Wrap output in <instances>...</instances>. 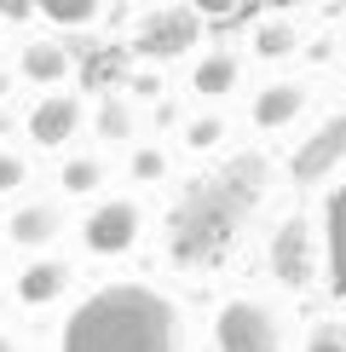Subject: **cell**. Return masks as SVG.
<instances>
[{"instance_id": "1", "label": "cell", "mask_w": 346, "mask_h": 352, "mask_svg": "<svg viewBox=\"0 0 346 352\" xmlns=\"http://www.w3.org/2000/svg\"><path fill=\"white\" fill-rule=\"evenodd\" d=\"M260 185H266V162H260V156H237V162H225L220 173L196 179L179 197V208H173V231H168L173 260H179V266H214V260L237 243L242 219L254 214Z\"/></svg>"}, {"instance_id": "2", "label": "cell", "mask_w": 346, "mask_h": 352, "mask_svg": "<svg viewBox=\"0 0 346 352\" xmlns=\"http://www.w3.org/2000/svg\"><path fill=\"white\" fill-rule=\"evenodd\" d=\"M64 352H179V312L144 283L98 289L64 324Z\"/></svg>"}, {"instance_id": "3", "label": "cell", "mask_w": 346, "mask_h": 352, "mask_svg": "<svg viewBox=\"0 0 346 352\" xmlns=\"http://www.w3.org/2000/svg\"><path fill=\"white\" fill-rule=\"evenodd\" d=\"M214 341H220V352H283V329L271 306L225 300L220 318H214Z\"/></svg>"}, {"instance_id": "4", "label": "cell", "mask_w": 346, "mask_h": 352, "mask_svg": "<svg viewBox=\"0 0 346 352\" xmlns=\"http://www.w3.org/2000/svg\"><path fill=\"white\" fill-rule=\"evenodd\" d=\"M133 237H139V208L133 202H104L86 219V248L93 254H122V248H133Z\"/></svg>"}, {"instance_id": "5", "label": "cell", "mask_w": 346, "mask_h": 352, "mask_svg": "<svg viewBox=\"0 0 346 352\" xmlns=\"http://www.w3.org/2000/svg\"><path fill=\"white\" fill-rule=\"evenodd\" d=\"M346 156V116H335L329 127H317V139L300 144V156H295V173L300 179H323L329 168H335Z\"/></svg>"}, {"instance_id": "6", "label": "cell", "mask_w": 346, "mask_h": 352, "mask_svg": "<svg viewBox=\"0 0 346 352\" xmlns=\"http://www.w3.org/2000/svg\"><path fill=\"white\" fill-rule=\"evenodd\" d=\"M76 122H81V104L69 93H52V98H41L35 116H29V139L52 151V144H64L69 133H76Z\"/></svg>"}, {"instance_id": "7", "label": "cell", "mask_w": 346, "mask_h": 352, "mask_svg": "<svg viewBox=\"0 0 346 352\" xmlns=\"http://www.w3.org/2000/svg\"><path fill=\"white\" fill-rule=\"evenodd\" d=\"M271 266H277L283 283H306L312 277V243H306V226L300 219H288L277 231V243H271Z\"/></svg>"}, {"instance_id": "8", "label": "cell", "mask_w": 346, "mask_h": 352, "mask_svg": "<svg viewBox=\"0 0 346 352\" xmlns=\"http://www.w3.org/2000/svg\"><path fill=\"white\" fill-rule=\"evenodd\" d=\"M64 283H69V266H64V260H35V266L18 277V295H23L29 306H47L52 295H64Z\"/></svg>"}, {"instance_id": "9", "label": "cell", "mask_w": 346, "mask_h": 352, "mask_svg": "<svg viewBox=\"0 0 346 352\" xmlns=\"http://www.w3.org/2000/svg\"><path fill=\"white\" fill-rule=\"evenodd\" d=\"M191 35H196V23L185 18V12H168V18H156L150 29H144V52H179V47H191Z\"/></svg>"}, {"instance_id": "10", "label": "cell", "mask_w": 346, "mask_h": 352, "mask_svg": "<svg viewBox=\"0 0 346 352\" xmlns=\"http://www.w3.org/2000/svg\"><path fill=\"white\" fill-rule=\"evenodd\" d=\"M329 277H335V289L346 295V185L329 202Z\"/></svg>"}, {"instance_id": "11", "label": "cell", "mask_w": 346, "mask_h": 352, "mask_svg": "<svg viewBox=\"0 0 346 352\" xmlns=\"http://www.w3.org/2000/svg\"><path fill=\"white\" fill-rule=\"evenodd\" d=\"M295 110H300V87H288V81L283 87H266V93L254 98V122L260 127H283Z\"/></svg>"}, {"instance_id": "12", "label": "cell", "mask_w": 346, "mask_h": 352, "mask_svg": "<svg viewBox=\"0 0 346 352\" xmlns=\"http://www.w3.org/2000/svg\"><path fill=\"white\" fill-rule=\"evenodd\" d=\"M23 69H29L35 81H64L69 58H64V47H52V41H35V47L23 52Z\"/></svg>"}, {"instance_id": "13", "label": "cell", "mask_w": 346, "mask_h": 352, "mask_svg": "<svg viewBox=\"0 0 346 352\" xmlns=\"http://www.w3.org/2000/svg\"><path fill=\"white\" fill-rule=\"evenodd\" d=\"M52 231H58V214L52 208H23L18 219H12V237H18V243H47Z\"/></svg>"}, {"instance_id": "14", "label": "cell", "mask_w": 346, "mask_h": 352, "mask_svg": "<svg viewBox=\"0 0 346 352\" xmlns=\"http://www.w3.org/2000/svg\"><path fill=\"white\" fill-rule=\"evenodd\" d=\"M98 6L104 0H35V12H47L52 23H86V18H98Z\"/></svg>"}, {"instance_id": "15", "label": "cell", "mask_w": 346, "mask_h": 352, "mask_svg": "<svg viewBox=\"0 0 346 352\" xmlns=\"http://www.w3.org/2000/svg\"><path fill=\"white\" fill-rule=\"evenodd\" d=\"M231 81H237V64H231V58H208V64L196 69V93H225Z\"/></svg>"}, {"instance_id": "16", "label": "cell", "mask_w": 346, "mask_h": 352, "mask_svg": "<svg viewBox=\"0 0 346 352\" xmlns=\"http://www.w3.org/2000/svg\"><path fill=\"white\" fill-rule=\"evenodd\" d=\"M306 352H346V324H323V329L312 335Z\"/></svg>"}, {"instance_id": "17", "label": "cell", "mask_w": 346, "mask_h": 352, "mask_svg": "<svg viewBox=\"0 0 346 352\" xmlns=\"http://www.w3.org/2000/svg\"><path fill=\"white\" fill-rule=\"evenodd\" d=\"M64 185H69V190H93V185H98V162H69V168H64Z\"/></svg>"}, {"instance_id": "18", "label": "cell", "mask_w": 346, "mask_h": 352, "mask_svg": "<svg viewBox=\"0 0 346 352\" xmlns=\"http://www.w3.org/2000/svg\"><path fill=\"white\" fill-rule=\"evenodd\" d=\"M23 185V162L18 156H0V190H18Z\"/></svg>"}, {"instance_id": "19", "label": "cell", "mask_w": 346, "mask_h": 352, "mask_svg": "<svg viewBox=\"0 0 346 352\" xmlns=\"http://www.w3.org/2000/svg\"><path fill=\"white\" fill-rule=\"evenodd\" d=\"M35 12V0H0V18H29Z\"/></svg>"}, {"instance_id": "20", "label": "cell", "mask_w": 346, "mask_h": 352, "mask_svg": "<svg viewBox=\"0 0 346 352\" xmlns=\"http://www.w3.org/2000/svg\"><path fill=\"white\" fill-rule=\"evenodd\" d=\"M283 41H288V35H283V29H266V35H260V47H266V52H288V47H283Z\"/></svg>"}, {"instance_id": "21", "label": "cell", "mask_w": 346, "mask_h": 352, "mask_svg": "<svg viewBox=\"0 0 346 352\" xmlns=\"http://www.w3.org/2000/svg\"><path fill=\"white\" fill-rule=\"evenodd\" d=\"M196 12H231V0H191Z\"/></svg>"}, {"instance_id": "22", "label": "cell", "mask_w": 346, "mask_h": 352, "mask_svg": "<svg viewBox=\"0 0 346 352\" xmlns=\"http://www.w3.org/2000/svg\"><path fill=\"white\" fill-rule=\"evenodd\" d=\"M0 352H18V346H12V341H6V335H0Z\"/></svg>"}]
</instances>
